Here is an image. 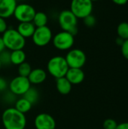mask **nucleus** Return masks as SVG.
<instances>
[{
    "instance_id": "f704fd0d",
    "label": "nucleus",
    "mask_w": 128,
    "mask_h": 129,
    "mask_svg": "<svg viewBox=\"0 0 128 129\" xmlns=\"http://www.w3.org/2000/svg\"><path fill=\"white\" fill-rule=\"evenodd\" d=\"M16 1L17 2V1H23V0H16Z\"/></svg>"
},
{
    "instance_id": "2f4dec72",
    "label": "nucleus",
    "mask_w": 128,
    "mask_h": 129,
    "mask_svg": "<svg viewBox=\"0 0 128 129\" xmlns=\"http://www.w3.org/2000/svg\"><path fill=\"white\" fill-rule=\"evenodd\" d=\"M124 39H122L121 38H120V37H118L117 39H116V40H115V42H116V44L117 45H120V46H121V45L123 44V42H124Z\"/></svg>"
},
{
    "instance_id": "423d86ee",
    "label": "nucleus",
    "mask_w": 128,
    "mask_h": 129,
    "mask_svg": "<svg viewBox=\"0 0 128 129\" xmlns=\"http://www.w3.org/2000/svg\"><path fill=\"white\" fill-rule=\"evenodd\" d=\"M69 10L78 19H84L92 14L93 2L91 0H72Z\"/></svg>"
},
{
    "instance_id": "0eeeda50",
    "label": "nucleus",
    "mask_w": 128,
    "mask_h": 129,
    "mask_svg": "<svg viewBox=\"0 0 128 129\" xmlns=\"http://www.w3.org/2000/svg\"><path fill=\"white\" fill-rule=\"evenodd\" d=\"M35 13L36 11L35 8L31 5L26 3H20L17 5L13 16L20 23L32 22Z\"/></svg>"
},
{
    "instance_id": "20e7f679",
    "label": "nucleus",
    "mask_w": 128,
    "mask_h": 129,
    "mask_svg": "<svg viewBox=\"0 0 128 129\" xmlns=\"http://www.w3.org/2000/svg\"><path fill=\"white\" fill-rule=\"evenodd\" d=\"M78 20L69 9L62 11L58 16V23L60 28L73 36H75L78 33Z\"/></svg>"
},
{
    "instance_id": "a211bd4d",
    "label": "nucleus",
    "mask_w": 128,
    "mask_h": 129,
    "mask_svg": "<svg viewBox=\"0 0 128 129\" xmlns=\"http://www.w3.org/2000/svg\"><path fill=\"white\" fill-rule=\"evenodd\" d=\"M32 22L35 27L45 26H47V23L48 22V17L45 13L42 11H38L35 13Z\"/></svg>"
},
{
    "instance_id": "7ed1b4c3",
    "label": "nucleus",
    "mask_w": 128,
    "mask_h": 129,
    "mask_svg": "<svg viewBox=\"0 0 128 129\" xmlns=\"http://www.w3.org/2000/svg\"><path fill=\"white\" fill-rule=\"evenodd\" d=\"M69 69L65 57L54 56L51 57L47 64V70L49 74L56 78H61L66 76V74Z\"/></svg>"
},
{
    "instance_id": "4468645a",
    "label": "nucleus",
    "mask_w": 128,
    "mask_h": 129,
    "mask_svg": "<svg viewBox=\"0 0 128 129\" xmlns=\"http://www.w3.org/2000/svg\"><path fill=\"white\" fill-rule=\"evenodd\" d=\"M27 78L30 84L39 85L45 81V79H47V73L44 70L41 68H36L32 70Z\"/></svg>"
},
{
    "instance_id": "72a5a7b5",
    "label": "nucleus",
    "mask_w": 128,
    "mask_h": 129,
    "mask_svg": "<svg viewBox=\"0 0 128 129\" xmlns=\"http://www.w3.org/2000/svg\"><path fill=\"white\" fill-rule=\"evenodd\" d=\"M1 67H2V64H1V62H0V70H1Z\"/></svg>"
},
{
    "instance_id": "b1692460",
    "label": "nucleus",
    "mask_w": 128,
    "mask_h": 129,
    "mask_svg": "<svg viewBox=\"0 0 128 129\" xmlns=\"http://www.w3.org/2000/svg\"><path fill=\"white\" fill-rule=\"evenodd\" d=\"M118 125V123L115 120L112 119H107L103 122V129H115Z\"/></svg>"
},
{
    "instance_id": "aec40b11",
    "label": "nucleus",
    "mask_w": 128,
    "mask_h": 129,
    "mask_svg": "<svg viewBox=\"0 0 128 129\" xmlns=\"http://www.w3.org/2000/svg\"><path fill=\"white\" fill-rule=\"evenodd\" d=\"M23 98L29 101L32 105L35 104L39 99V93L38 90L35 88L30 87L27 91L23 95Z\"/></svg>"
},
{
    "instance_id": "39448f33",
    "label": "nucleus",
    "mask_w": 128,
    "mask_h": 129,
    "mask_svg": "<svg viewBox=\"0 0 128 129\" xmlns=\"http://www.w3.org/2000/svg\"><path fill=\"white\" fill-rule=\"evenodd\" d=\"M75 36L66 31H60L53 36L52 43L55 48L60 51H68L72 49L75 43Z\"/></svg>"
},
{
    "instance_id": "f8f14e48",
    "label": "nucleus",
    "mask_w": 128,
    "mask_h": 129,
    "mask_svg": "<svg viewBox=\"0 0 128 129\" xmlns=\"http://www.w3.org/2000/svg\"><path fill=\"white\" fill-rule=\"evenodd\" d=\"M17 5L16 0H0V17L6 19L13 16Z\"/></svg>"
},
{
    "instance_id": "f03ea898",
    "label": "nucleus",
    "mask_w": 128,
    "mask_h": 129,
    "mask_svg": "<svg viewBox=\"0 0 128 129\" xmlns=\"http://www.w3.org/2000/svg\"><path fill=\"white\" fill-rule=\"evenodd\" d=\"M5 48L10 51L23 49L26 45V39L23 38L16 29L8 28L2 36Z\"/></svg>"
},
{
    "instance_id": "c756f323",
    "label": "nucleus",
    "mask_w": 128,
    "mask_h": 129,
    "mask_svg": "<svg viewBox=\"0 0 128 129\" xmlns=\"http://www.w3.org/2000/svg\"><path fill=\"white\" fill-rule=\"evenodd\" d=\"M115 129H128V122H121L118 124Z\"/></svg>"
},
{
    "instance_id": "6ab92c4d",
    "label": "nucleus",
    "mask_w": 128,
    "mask_h": 129,
    "mask_svg": "<svg viewBox=\"0 0 128 129\" xmlns=\"http://www.w3.org/2000/svg\"><path fill=\"white\" fill-rule=\"evenodd\" d=\"M32 106V104L29 101H28L26 99L22 98L16 101L14 108L17 110H18L19 112L25 114L31 110Z\"/></svg>"
},
{
    "instance_id": "5701e85b",
    "label": "nucleus",
    "mask_w": 128,
    "mask_h": 129,
    "mask_svg": "<svg viewBox=\"0 0 128 129\" xmlns=\"http://www.w3.org/2000/svg\"><path fill=\"white\" fill-rule=\"evenodd\" d=\"M11 52L4 51L2 53H0V62L2 66H7L11 64V57H10Z\"/></svg>"
},
{
    "instance_id": "cd10ccee",
    "label": "nucleus",
    "mask_w": 128,
    "mask_h": 129,
    "mask_svg": "<svg viewBox=\"0 0 128 129\" xmlns=\"http://www.w3.org/2000/svg\"><path fill=\"white\" fill-rule=\"evenodd\" d=\"M8 87V83L6 82V80L0 76V92L4 91Z\"/></svg>"
},
{
    "instance_id": "412c9836",
    "label": "nucleus",
    "mask_w": 128,
    "mask_h": 129,
    "mask_svg": "<svg viewBox=\"0 0 128 129\" xmlns=\"http://www.w3.org/2000/svg\"><path fill=\"white\" fill-rule=\"evenodd\" d=\"M118 36L124 40L128 39V22H121L117 27Z\"/></svg>"
},
{
    "instance_id": "c85d7f7f",
    "label": "nucleus",
    "mask_w": 128,
    "mask_h": 129,
    "mask_svg": "<svg viewBox=\"0 0 128 129\" xmlns=\"http://www.w3.org/2000/svg\"><path fill=\"white\" fill-rule=\"evenodd\" d=\"M112 2L118 5H124L127 3L128 0H112Z\"/></svg>"
},
{
    "instance_id": "7c9ffc66",
    "label": "nucleus",
    "mask_w": 128,
    "mask_h": 129,
    "mask_svg": "<svg viewBox=\"0 0 128 129\" xmlns=\"http://www.w3.org/2000/svg\"><path fill=\"white\" fill-rule=\"evenodd\" d=\"M5 43H4V41L2 39V37H0V53H2V51H4L5 50Z\"/></svg>"
},
{
    "instance_id": "9d476101",
    "label": "nucleus",
    "mask_w": 128,
    "mask_h": 129,
    "mask_svg": "<svg viewBox=\"0 0 128 129\" xmlns=\"http://www.w3.org/2000/svg\"><path fill=\"white\" fill-rule=\"evenodd\" d=\"M10 91L14 95L23 96L31 87V84L27 77L18 76L14 77L9 83Z\"/></svg>"
},
{
    "instance_id": "dca6fc26",
    "label": "nucleus",
    "mask_w": 128,
    "mask_h": 129,
    "mask_svg": "<svg viewBox=\"0 0 128 129\" xmlns=\"http://www.w3.org/2000/svg\"><path fill=\"white\" fill-rule=\"evenodd\" d=\"M56 87L58 91V92L60 94L66 95L70 93L72 91V84L69 82V81L64 76L61 78L56 79Z\"/></svg>"
},
{
    "instance_id": "bb28decb",
    "label": "nucleus",
    "mask_w": 128,
    "mask_h": 129,
    "mask_svg": "<svg viewBox=\"0 0 128 129\" xmlns=\"http://www.w3.org/2000/svg\"><path fill=\"white\" fill-rule=\"evenodd\" d=\"M8 29V23L5 18L0 17V33H4Z\"/></svg>"
},
{
    "instance_id": "473e14b6",
    "label": "nucleus",
    "mask_w": 128,
    "mask_h": 129,
    "mask_svg": "<svg viewBox=\"0 0 128 129\" xmlns=\"http://www.w3.org/2000/svg\"><path fill=\"white\" fill-rule=\"evenodd\" d=\"M92 2H97V1H99V0H91Z\"/></svg>"
},
{
    "instance_id": "9b49d317",
    "label": "nucleus",
    "mask_w": 128,
    "mask_h": 129,
    "mask_svg": "<svg viewBox=\"0 0 128 129\" xmlns=\"http://www.w3.org/2000/svg\"><path fill=\"white\" fill-rule=\"evenodd\" d=\"M34 125L35 129H55L56 122L52 116L43 113L35 116Z\"/></svg>"
},
{
    "instance_id": "4be33fe9",
    "label": "nucleus",
    "mask_w": 128,
    "mask_h": 129,
    "mask_svg": "<svg viewBox=\"0 0 128 129\" xmlns=\"http://www.w3.org/2000/svg\"><path fill=\"white\" fill-rule=\"evenodd\" d=\"M32 67H31V65L27 63V62H23L21 64L18 65V74L19 76H23V77H28L29 73H31L32 71Z\"/></svg>"
},
{
    "instance_id": "393cba45",
    "label": "nucleus",
    "mask_w": 128,
    "mask_h": 129,
    "mask_svg": "<svg viewBox=\"0 0 128 129\" xmlns=\"http://www.w3.org/2000/svg\"><path fill=\"white\" fill-rule=\"evenodd\" d=\"M82 20H83V21H84V25L87 26H88V27H92V26H94L96 24V22H97L95 17H94V15H92V14H90V15H88V16H87V17H84V19H82Z\"/></svg>"
},
{
    "instance_id": "6e6552de",
    "label": "nucleus",
    "mask_w": 128,
    "mask_h": 129,
    "mask_svg": "<svg viewBox=\"0 0 128 129\" xmlns=\"http://www.w3.org/2000/svg\"><path fill=\"white\" fill-rule=\"evenodd\" d=\"M66 60L69 68H80L81 69L87 60L85 53L78 48L70 49L66 54Z\"/></svg>"
},
{
    "instance_id": "f257e3e1",
    "label": "nucleus",
    "mask_w": 128,
    "mask_h": 129,
    "mask_svg": "<svg viewBox=\"0 0 128 129\" xmlns=\"http://www.w3.org/2000/svg\"><path fill=\"white\" fill-rule=\"evenodd\" d=\"M2 121L5 129H25L26 125L25 114L19 112L14 107H10L4 110Z\"/></svg>"
},
{
    "instance_id": "ddd939ff",
    "label": "nucleus",
    "mask_w": 128,
    "mask_h": 129,
    "mask_svg": "<svg viewBox=\"0 0 128 129\" xmlns=\"http://www.w3.org/2000/svg\"><path fill=\"white\" fill-rule=\"evenodd\" d=\"M84 73L80 68H69L66 74V78L72 85H78L84 79Z\"/></svg>"
},
{
    "instance_id": "a878e982",
    "label": "nucleus",
    "mask_w": 128,
    "mask_h": 129,
    "mask_svg": "<svg viewBox=\"0 0 128 129\" xmlns=\"http://www.w3.org/2000/svg\"><path fill=\"white\" fill-rule=\"evenodd\" d=\"M121 51L123 57L128 60V39H126L124 41L123 44L121 46Z\"/></svg>"
},
{
    "instance_id": "2eb2a0df",
    "label": "nucleus",
    "mask_w": 128,
    "mask_h": 129,
    "mask_svg": "<svg viewBox=\"0 0 128 129\" xmlns=\"http://www.w3.org/2000/svg\"><path fill=\"white\" fill-rule=\"evenodd\" d=\"M35 28L32 22H22L18 24L16 29L23 38L27 39L32 36Z\"/></svg>"
},
{
    "instance_id": "1a4fd4ad",
    "label": "nucleus",
    "mask_w": 128,
    "mask_h": 129,
    "mask_svg": "<svg viewBox=\"0 0 128 129\" xmlns=\"http://www.w3.org/2000/svg\"><path fill=\"white\" fill-rule=\"evenodd\" d=\"M52 31L48 26L36 27L32 36L33 43L38 47L46 46L52 41Z\"/></svg>"
},
{
    "instance_id": "f3484780",
    "label": "nucleus",
    "mask_w": 128,
    "mask_h": 129,
    "mask_svg": "<svg viewBox=\"0 0 128 129\" xmlns=\"http://www.w3.org/2000/svg\"><path fill=\"white\" fill-rule=\"evenodd\" d=\"M10 57H11V63L18 66L26 61V55L23 49L15 50L11 51Z\"/></svg>"
}]
</instances>
